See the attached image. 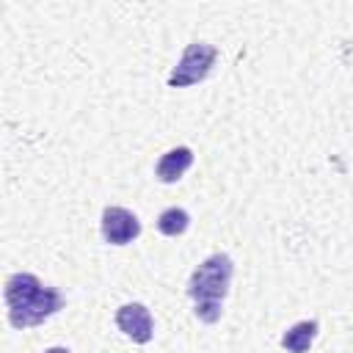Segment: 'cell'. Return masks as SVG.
<instances>
[{
    "instance_id": "5",
    "label": "cell",
    "mask_w": 353,
    "mask_h": 353,
    "mask_svg": "<svg viewBox=\"0 0 353 353\" xmlns=\"http://www.w3.org/2000/svg\"><path fill=\"white\" fill-rule=\"evenodd\" d=\"M116 325L124 331V336H130L138 345H146L154 334V320L149 314V309L143 303H124L116 312Z\"/></svg>"
},
{
    "instance_id": "2",
    "label": "cell",
    "mask_w": 353,
    "mask_h": 353,
    "mask_svg": "<svg viewBox=\"0 0 353 353\" xmlns=\"http://www.w3.org/2000/svg\"><path fill=\"white\" fill-rule=\"evenodd\" d=\"M232 273H234V262L229 254H212L190 273L188 295L193 298V314L201 323L221 320V312H223L221 306H223V298L229 295Z\"/></svg>"
},
{
    "instance_id": "8",
    "label": "cell",
    "mask_w": 353,
    "mask_h": 353,
    "mask_svg": "<svg viewBox=\"0 0 353 353\" xmlns=\"http://www.w3.org/2000/svg\"><path fill=\"white\" fill-rule=\"evenodd\" d=\"M188 226H190V215L182 207H168L157 215V229L165 237H179L188 232Z\"/></svg>"
},
{
    "instance_id": "6",
    "label": "cell",
    "mask_w": 353,
    "mask_h": 353,
    "mask_svg": "<svg viewBox=\"0 0 353 353\" xmlns=\"http://www.w3.org/2000/svg\"><path fill=\"white\" fill-rule=\"evenodd\" d=\"M190 165H193V152H190L188 146H174V149H168V152L157 160L154 176H157L160 182L171 185V182H179V179L188 174Z\"/></svg>"
},
{
    "instance_id": "4",
    "label": "cell",
    "mask_w": 353,
    "mask_h": 353,
    "mask_svg": "<svg viewBox=\"0 0 353 353\" xmlns=\"http://www.w3.org/2000/svg\"><path fill=\"white\" fill-rule=\"evenodd\" d=\"M141 234V221L127 207H105L102 210V237L110 245H127Z\"/></svg>"
},
{
    "instance_id": "9",
    "label": "cell",
    "mask_w": 353,
    "mask_h": 353,
    "mask_svg": "<svg viewBox=\"0 0 353 353\" xmlns=\"http://www.w3.org/2000/svg\"><path fill=\"white\" fill-rule=\"evenodd\" d=\"M44 353H69V347H47Z\"/></svg>"
},
{
    "instance_id": "3",
    "label": "cell",
    "mask_w": 353,
    "mask_h": 353,
    "mask_svg": "<svg viewBox=\"0 0 353 353\" xmlns=\"http://www.w3.org/2000/svg\"><path fill=\"white\" fill-rule=\"evenodd\" d=\"M218 61V50L207 41H190L179 58V63L171 69L168 74V85L171 88H188V85H196L201 80L210 77L212 66Z\"/></svg>"
},
{
    "instance_id": "7",
    "label": "cell",
    "mask_w": 353,
    "mask_h": 353,
    "mask_svg": "<svg viewBox=\"0 0 353 353\" xmlns=\"http://www.w3.org/2000/svg\"><path fill=\"white\" fill-rule=\"evenodd\" d=\"M317 331H320V323H317V320H301V323L290 325V328L281 334V347H284L287 353H306V350L312 347Z\"/></svg>"
},
{
    "instance_id": "1",
    "label": "cell",
    "mask_w": 353,
    "mask_h": 353,
    "mask_svg": "<svg viewBox=\"0 0 353 353\" xmlns=\"http://www.w3.org/2000/svg\"><path fill=\"white\" fill-rule=\"evenodd\" d=\"M6 309L14 328H33L63 309V295L55 287L41 284L33 273H14L6 279Z\"/></svg>"
}]
</instances>
